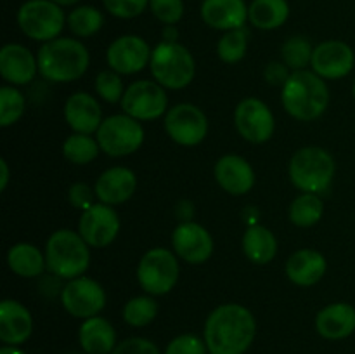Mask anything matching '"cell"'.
<instances>
[{
    "label": "cell",
    "mask_w": 355,
    "mask_h": 354,
    "mask_svg": "<svg viewBox=\"0 0 355 354\" xmlns=\"http://www.w3.org/2000/svg\"><path fill=\"white\" fill-rule=\"evenodd\" d=\"M172 246L175 255L187 264H205L214 253V238L207 228L187 221L173 229Z\"/></svg>",
    "instance_id": "cell-16"
},
{
    "label": "cell",
    "mask_w": 355,
    "mask_h": 354,
    "mask_svg": "<svg viewBox=\"0 0 355 354\" xmlns=\"http://www.w3.org/2000/svg\"><path fill=\"white\" fill-rule=\"evenodd\" d=\"M66 24L75 37L89 38L103 28L104 16L94 6H78L68 14Z\"/></svg>",
    "instance_id": "cell-32"
},
{
    "label": "cell",
    "mask_w": 355,
    "mask_h": 354,
    "mask_svg": "<svg viewBox=\"0 0 355 354\" xmlns=\"http://www.w3.org/2000/svg\"><path fill=\"white\" fill-rule=\"evenodd\" d=\"M315 330L326 340H343L355 332V307L349 302H335L315 316Z\"/></svg>",
    "instance_id": "cell-24"
},
{
    "label": "cell",
    "mask_w": 355,
    "mask_h": 354,
    "mask_svg": "<svg viewBox=\"0 0 355 354\" xmlns=\"http://www.w3.org/2000/svg\"><path fill=\"white\" fill-rule=\"evenodd\" d=\"M101 151V146L97 139H94L90 134H71L62 142V155L69 163L75 165H87L92 163L97 158Z\"/></svg>",
    "instance_id": "cell-30"
},
{
    "label": "cell",
    "mask_w": 355,
    "mask_h": 354,
    "mask_svg": "<svg viewBox=\"0 0 355 354\" xmlns=\"http://www.w3.org/2000/svg\"><path fill=\"white\" fill-rule=\"evenodd\" d=\"M61 304L73 318H92L99 316L106 305V292L92 278L78 276L75 280H68L62 287Z\"/></svg>",
    "instance_id": "cell-12"
},
{
    "label": "cell",
    "mask_w": 355,
    "mask_h": 354,
    "mask_svg": "<svg viewBox=\"0 0 355 354\" xmlns=\"http://www.w3.org/2000/svg\"><path fill=\"white\" fill-rule=\"evenodd\" d=\"M165 130L180 146H198L208 134V118L201 108L180 103L165 115Z\"/></svg>",
    "instance_id": "cell-11"
},
{
    "label": "cell",
    "mask_w": 355,
    "mask_h": 354,
    "mask_svg": "<svg viewBox=\"0 0 355 354\" xmlns=\"http://www.w3.org/2000/svg\"><path fill=\"white\" fill-rule=\"evenodd\" d=\"M94 87H96V92L103 97L106 103H121L125 94L123 80H121L120 73L113 71V69H104L99 75L96 76V82H94Z\"/></svg>",
    "instance_id": "cell-37"
},
{
    "label": "cell",
    "mask_w": 355,
    "mask_h": 354,
    "mask_svg": "<svg viewBox=\"0 0 355 354\" xmlns=\"http://www.w3.org/2000/svg\"><path fill=\"white\" fill-rule=\"evenodd\" d=\"M7 266L21 278H37L47 269L45 253L31 243H16L7 252Z\"/></svg>",
    "instance_id": "cell-28"
},
{
    "label": "cell",
    "mask_w": 355,
    "mask_h": 354,
    "mask_svg": "<svg viewBox=\"0 0 355 354\" xmlns=\"http://www.w3.org/2000/svg\"><path fill=\"white\" fill-rule=\"evenodd\" d=\"M0 170H2V177H0V191H6L7 184H9V165L6 160H0Z\"/></svg>",
    "instance_id": "cell-46"
},
{
    "label": "cell",
    "mask_w": 355,
    "mask_h": 354,
    "mask_svg": "<svg viewBox=\"0 0 355 354\" xmlns=\"http://www.w3.org/2000/svg\"><path fill=\"white\" fill-rule=\"evenodd\" d=\"M243 252L253 264H269L277 255V238L266 226H250L243 235Z\"/></svg>",
    "instance_id": "cell-27"
},
{
    "label": "cell",
    "mask_w": 355,
    "mask_h": 354,
    "mask_svg": "<svg viewBox=\"0 0 355 354\" xmlns=\"http://www.w3.org/2000/svg\"><path fill=\"white\" fill-rule=\"evenodd\" d=\"M75 354H78V353H75Z\"/></svg>",
    "instance_id": "cell-50"
},
{
    "label": "cell",
    "mask_w": 355,
    "mask_h": 354,
    "mask_svg": "<svg viewBox=\"0 0 355 354\" xmlns=\"http://www.w3.org/2000/svg\"><path fill=\"white\" fill-rule=\"evenodd\" d=\"M149 9L163 24H177L184 16V0H149Z\"/></svg>",
    "instance_id": "cell-39"
},
{
    "label": "cell",
    "mask_w": 355,
    "mask_h": 354,
    "mask_svg": "<svg viewBox=\"0 0 355 354\" xmlns=\"http://www.w3.org/2000/svg\"><path fill=\"white\" fill-rule=\"evenodd\" d=\"M52 2H55L61 7H66V6H75V3H78L80 0H52Z\"/></svg>",
    "instance_id": "cell-48"
},
{
    "label": "cell",
    "mask_w": 355,
    "mask_h": 354,
    "mask_svg": "<svg viewBox=\"0 0 355 354\" xmlns=\"http://www.w3.org/2000/svg\"><path fill=\"white\" fill-rule=\"evenodd\" d=\"M26 110V99L16 87L3 85L0 89V127L16 124Z\"/></svg>",
    "instance_id": "cell-36"
},
{
    "label": "cell",
    "mask_w": 355,
    "mask_h": 354,
    "mask_svg": "<svg viewBox=\"0 0 355 354\" xmlns=\"http://www.w3.org/2000/svg\"><path fill=\"white\" fill-rule=\"evenodd\" d=\"M179 38V30L175 24H165L163 28V42H177Z\"/></svg>",
    "instance_id": "cell-45"
},
{
    "label": "cell",
    "mask_w": 355,
    "mask_h": 354,
    "mask_svg": "<svg viewBox=\"0 0 355 354\" xmlns=\"http://www.w3.org/2000/svg\"><path fill=\"white\" fill-rule=\"evenodd\" d=\"M96 189H92V187H89L83 183L73 184L68 191L69 203L75 208H80L82 212L92 207V205L96 203Z\"/></svg>",
    "instance_id": "cell-42"
},
{
    "label": "cell",
    "mask_w": 355,
    "mask_h": 354,
    "mask_svg": "<svg viewBox=\"0 0 355 354\" xmlns=\"http://www.w3.org/2000/svg\"><path fill=\"white\" fill-rule=\"evenodd\" d=\"M47 269L61 280H75L83 276L90 264L89 243L78 231L58 229L45 243Z\"/></svg>",
    "instance_id": "cell-4"
},
{
    "label": "cell",
    "mask_w": 355,
    "mask_h": 354,
    "mask_svg": "<svg viewBox=\"0 0 355 354\" xmlns=\"http://www.w3.org/2000/svg\"><path fill=\"white\" fill-rule=\"evenodd\" d=\"M248 38L250 33L245 26L238 28V30L225 31L217 44L218 59L227 62V65H234V62L241 61L246 56V51H248Z\"/></svg>",
    "instance_id": "cell-34"
},
{
    "label": "cell",
    "mask_w": 355,
    "mask_h": 354,
    "mask_svg": "<svg viewBox=\"0 0 355 354\" xmlns=\"http://www.w3.org/2000/svg\"><path fill=\"white\" fill-rule=\"evenodd\" d=\"M38 73V61L30 49L21 44H7L0 51V75L10 85H26Z\"/></svg>",
    "instance_id": "cell-19"
},
{
    "label": "cell",
    "mask_w": 355,
    "mask_h": 354,
    "mask_svg": "<svg viewBox=\"0 0 355 354\" xmlns=\"http://www.w3.org/2000/svg\"><path fill=\"white\" fill-rule=\"evenodd\" d=\"M94 189L101 203L113 207L130 200L137 189V177L127 167H111L101 174Z\"/></svg>",
    "instance_id": "cell-22"
},
{
    "label": "cell",
    "mask_w": 355,
    "mask_h": 354,
    "mask_svg": "<svg viewBox=\"0 0 355 354\" xmlns=\"http://www.w3.org/2000/svg\"><path fill=\"white\" fill-rule=\"evenodd\" d=\"M66 124L78 134H96L103 124V110L89 92H75L66 99Z\"/></svg>",
    "instance_id": "cell-20"
},
{
    "label": "cell",
    "mask_w": 355,
    "mask_h": 354,
    "mask_svg": "<svg viewBox=\"0 0 355 354\" xmlns=\"http://www.w3.org/2000/svg\"><path fill=\"white\" fill-rule=\"evenodd\" d=\"M96 139L101 146V151L107 156L120 158L137 151L144 142V128L141 121L128 115H111L104 118Z\"/></svg>",
    "instance_id": "cell-9"
},
{
    "label": "cell",
    "mask_w": 355,
    "mask_h": 354,
    "mask_svg": "<svg viewBox=\"0 0 355 354\" xmlns=\"http://www.w3.org/2000/svg\"><path fill=\"white\" fill-rule=\"evenodd\" d=\"M107 12L120 19H132L141 16L149 7V0H103Z\"/></svg>",
    "instance_id": "cell-40"
},
{
    "label": "cell",
    "mask_w": 355,
    "mask_h": 354,
    "mask_svg": "<svg viewBox=\"0 0 355 354\" xmlns=\"http://www.w3.org/2000/svg\"><path fill=\"white\" fill-rule=\"evenodd\" d=\"M78 342L85 354H111L118 346L116 330L103 316H92L80 325Z\"/></svg>",
    "instance_id": "cell-26"
},
{
    "label": "cell",
    "mask_w": 355,
    "mask_h": 354,
    "mask_svg": "<svg viewBox=\"0 0 355 354\" xmlns=\"http://www.w3.org/2000/svg\"><path fill=\"white\" fill-rule=\"evenodd\" d=\"M324 212V205L319 194L302 193L290 205V221L298 228H311L318 224Z\"/></svg>",
    "instance_id": "cell-31"
},
{
    "label": "cell",
    "mask_w": 355,
    "mask_h": 354,
    "mask_svg": "<svg viewBox=\"0 0 355 354\" xmlns=\"http://www.w3.org/2000/svg\"><path fill=\"white\" fill-rule=\"evenodd\" d=\"M281 103L284 111L295 120H318L329 104V89L324 78L311 69L291 71L288 82L283 85Z\"/></svg>",
    "instance_id": "cell-3"
},
{
    "label": "cell",
    "mask_w": 355,
    "mask_h": 354,
    "mask_svg": "<svg viewBox=\"0 0 355 354\" xmlns=\"http://www.w3.org/2000/svg\"><path fill=\"white\" fill-rule=\"evenodd\" d=\"M193 214H194V207L189 203V201H179V203H177V215L182 219V222L191 221Z\"/></svg>",
    "instance_id": "cell-44"
},
{
    "label": "cell",
    "mask_w": 355,
    "mask_h": 354,
    "mask_svg": "<svg viewBox=\"0 0 355 354\" xmlns=\"http://www.w3.org/2000/svg\"><path fill=\"white\" fill-rule=\"evenodd\" d=\"M255 335V316L236 302L215 307L205 321L203 339L210 354H245Z\"/></svg>",
    "instance_id": "cell-1"
},
{
    "label": "cell",
    "mask_w": 355,
    "mask_h": 354,
    "mask_svg": "<svg viewBox=\"0 0 355 354\" xmlns=\"http://www.w3.org/2000/svg\"><path fill=\"white\" fill-rule=\"evenodd\" d=\"M215 180L229 194L241 196L252 191L255 184V172L248 160L239 155H225L215 163Z\"/></svg>",
    "instance_id": "cell-18"
},
{
    "label": "cell",
    "mask_w": 355,
    "mask_h": 354,
    "mask_svg": "<svg viewBox=\"0 0 355 354\" xmlns=\"http://www.w3.org/2000/svg\"><path fill=\"white\" fill-rule=\"evenodd\" d=\"M151 54V47L142 37L121 35L107 47L106 61L113 71L120 75H134L149 66Z\"/></svg>",
    "instance_id": "cell-15"
},
{
    "label": "cell",
    "mask_w": 355,
    "mask_h": 354,
    "mask_svg": "<svg viewBox=\"0 0 355 354\" xmlns=\"http://www.w3.org/2000/svg\"><path fill=\"white\" fill-rule=\"evenodd\" d=\"M111 354H162L158 346L144 337H130L118 344Z\"/></svg>",
    "instance_id": "cell-41"
},
{
    "label": "cell",
    "mask_w": 355,
    "mask_h": 354,
    "mask_svg": "<svg viewBox=\"0 0 355 354\" xmlns=\"http://www.w3.org/2000/svg\"><path fill=\"white\" fill-rule=\"evenodd\" d=\"M352 94H354V99H355V82H354V87H352Z\"/></svg>",
    "instance_id": "cell-49"
},
{
    "label": "cell",
    "mask_w": 355,
    "mask_h": 354,
    "mask_svg": "<svg viewBox=\"0 0 355 354\" xmlns=\"http://www.w3.org/2000/svg\"><path fill=\"white\" fill-rule=\"evenodd\" d=\"M38 73L54 83H68L82 78L89 69L90 56L76 38L58 37L42 44L37 54Z\"/></svg>",
    "instance_id": "cell-2"
},
{
    "label": "cell",
    "mask_w": 355,
    "mask_h": 354,
    "mask_svg": "<svg viewBox=\"0 0 355 354\" xmlns=\"http://www.w3.org/2000/svg\"><path fill=\"white\" fill-rule=\"evenodd\" d=\"M208 347L205 339L194 333H182L177 335L166 344L165 354H207Z\"/></svg>",
    "instance_id": "cell-38"
},
{
    "label": "cell",
    "mask_w": 355,
    "mask_h": 354,
    "mask_svg": "<svg viewBox=\"0 0 355 354\" xmlns=\"http://www.w3.org/2000/svg\"><path fill=\"white\" fill-rule=\"evenodd\" d=\"M158 314V302L155 301L153 295H137L132 297L123 307V319L127 325L142 328L148 326L149 323L155 321Z\"/></svg>",
    "instance_id": "cell-33"
},
{
    "label": "cell",
    "mask_w": 355,
    "mask_h": 354,
    "mask_svg": "<svg viewBox=\"0 0 355 354\" xmlns=\"http://www.w3.org/2000/svg\"><path fill=\"white\" fill-rule=\"evenodd\" d=\"M326 269L328 264L324 255L312 248H302L291 253L284 267L288 280L298 287H312L319 283L326 274Z\"/></svg>",
    "instance_id": "cell-25"
},
{
    "label": "cell",
    "mask_w": 355,
    "mask_h": 354,
    "mask_svg": "<svg viewBox=\"0 0 355 354\" xmlns=\"http://www.w3.org/2000/svg\"><path fill=\"white\" fill-rule=\"evenodd\" d=\"M78 233L94 248H104L116 239L120 233V217L111 205L94 203L82 212L78 221Z\"/></svg>",
    "instance_id": "cell-14"
},
{
    "label": "cell",
    "mask_w": 355,
    "mask_h": 354,
    "mask_svg": "<svg viewBox=\"0 0 355 354\" xmlns=\"http://www.w3.org/2000/svg\"><path fill=\"white\" fill-rule=\"evenodd\" d=\"M0 354H26L19 346H3L0 347Z\"/></svg>",
    "instance_id": "cell-47"
},
{
    "label": "cell",
    "mask_w": 355,
    "mask_h": 354,
    "mask_svg": "<svg viewBox=\"0 0 355 354\" xmlns=\"http://www.w3.org/2000/svg\"><path fill=\"white\" fill-rule=\"evenodd\" d=\"M312 54H314V47L305 37L288 38L281 47V58L291 71L305 69V66L311 65Z\"/></svg>",
    "instance_id": "cell-35"
},
{
    "label": "cell",
    "mask_w": 355,
    "mask_h": 354,
    "mask_svg": "<svg viewBox=\"0 0 355 354\" xmlns=\"http://www.w3.org/2000/svg\"><path fill=\"white\" fill-rule=\"evenodd\" d=\"M33 333V318L26 305L6 298L0 304V340L6 346H21Z\"/></svg>",
    "instance_id": "cell-21"
},
{
    "label": "cell",
    "mask_w": 355,
    "mask_h": 354,
    "mask_svg": "<svg viewBox=\"0 0 355 354\" xmlns=\"http://www.w3.org/2000/svg\"><path fill=\"white\" fill-rule=\"evenodd\" d=\"M355 54L349 44L342 40H326L314 47L312 71L324 80H340L354 69Z\"/></svg>",
    "instance_id": "cell-17"
},
{
    "label": "cell",
    "mask_w": 355,
    "mask_h": 354,
    "mask_svg": "<svg viewBox=\"0 0 355 354\" xmlns=\"http://www.w3.org/2000/svg\"><path fill=\"white\" fill-rule=\"evenodd\" d=\"M121 110L125 115L139 121L156 120L166 115L168 96L166 89L153 80H137L125 89L121 99Z\"/></svg>",
    "instance_id": "cell-10"
},
{
    "label": "cell",
    "mask_w": 355,
    "mask_h": 354,
    "mask_svg": "<svg viewBox=\"0 0 355 354\" xmlns=\"http://www.w3.org/2000/svg\"><path fill=\"white\" fill-rule=\"evenodd\" d=\"M234 125L239 135L253 144L267 142L276 130L272 111L257 97H248L238 104L234 111Z\"/></svg>",
    "instance_id": "cell-13"
},
{
    "label": "cell",
    "mask_w": 355,
    "mask_h": 354,
    "mask_svg": "<svg viewBox=\"0 0 355 354\" xmlns=\"http://www.w3.org/2000/svg\"><path fill=\"white\" fill-rule=\"evenodd\" d=\"M290 75H291V69L288 68L284 62H279V61L269 62V65L266 66V69H263V76H266V80L270 83V85L283 87L284 83L288 82V78H290Z\"/></svg>",
    "instance_id": "cell-43"
},
{
    "label": "cell",
    "mask_w": 355,
    "mask_h": 354,
    "mask_svg": "<svg viewBox=\"0 0 355 354\" xmlns=\"http://www.w3.org/2000/svg\"><path fill=\"white\" fill-rule=\"evenodd\" d=\"M200 12L205 24L220 31L238 30L248 21L245 0H203Z\"/></svg>",
    "instance_id": "cell-23"
},
{
    "label": "cell",
    "mask_w": 355,
    "mask_h": 354,
    "mask_svg": "<svg viewBox=\"0 0 355 354\" xmlns=\"http://www.w3.org/2000/svg\"><path fill=\"white\" fill-rule=\"evenodd\" d=\"M66 19L64 10L52 0H26L17 10V24L28 38L51 42L61 35Z\"/></svg>",
    "instance_id": "cell-7"
},
{
    "label": "cell",
    "mask_w": 355,
    "mask_h": 354,
    "mask_svg": "<svg viewBox=\"0 0 355 354\" xmlns=\"http://www.w3.org/2000/svg\"><path fill=\"white\" fill-rule=\"evenodd\" d=\"M288 172L295 187L304 193L319 194L328 191V187L331 186L336 165L333 156L326 149L319 146H307L298 149L291 156Z\"/></svg>",
    "instance_id": "cell-5"
},
{
    "label": "cell",
    "mask_w": 355,
    "mask_h": 354,
    "mask_svg": "<svg viewBox=\"0 0 355 354\" xmlns=\"http://www.w3.org/2000/svg\"><path fill=\"white\" fill-rule=\"evenodd\" d=\"M180 266L177 255L170 250L151 248L142 255L137 266V281L148 295H165L177 285Z\"/></svg>",
    "instance_id": "cell-8"
},
{
    "label": "cell",
    "mask_w": 355,
    "mask_h": 354,
    "mask_svg": "<svg viewBox=\"0 0 355 354\" xmlns=\"http://www.w3.org/2000/svg\"><path fill=\"white\" fill-rule=\"evenodd\" d=\"M290 17L286 0H253L248 6V21L259 30H276Z\"/></svg>",
    "instance_id": "cell-29"
},
{
    "label": "cell",
    "mask_w": 355,
    "mask_h": 354,
    "mask_svg": "<svg viewBox=\"0 0 355 354\" xmlns=\"http://www.w3.org/2000/svg\"><path fill=\"white\" fill-rule=\"evenodd\" d=\"M149 69L159 85L179 90L189 85L196 75V61L189 49L179 42H162L153 49Z\"/></svg>",
    "instance_id": "cell-6"
}]
</instances>
